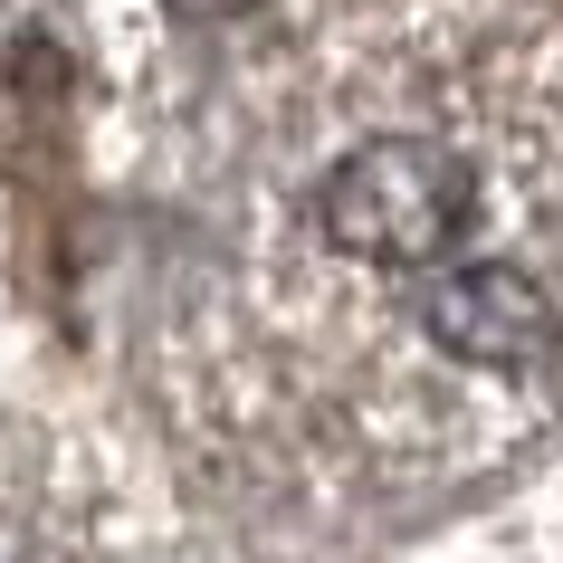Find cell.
<instances>
[{"label": "cell", "mask_w": 563, "mask_h": 563, "mask_svg": "<svg viewBox=\"0 0 563 563\" xmlns=\"http://www.w3.org/2000/svg\"><path fill=\"white\" fill-rule=\"evenodd\" d=\"M477 210H487V181L468 153L391 124V134H363L344 163H325L306 230L354 277H440V267H459Z\"/></svg>", "instance_id": "1"}, {"label": "cell", "mask_w": 563, "mask_h": 563, "mask_svg": "<svg viewBox=\"0 0 563 563\" xmlns=\"http://www.w3.org/2000/svg\"><path fill=\"white\" fill-rule=\"evenodd\" d=\"M420 344L468 383L526 391L563 363V306L506 258H459L420 277Z\"/></svg>", "instance_id": "2"}, {"label": "cell", "mask_w": 563, "mask_h": 563, "mask_svg": "<svg viewBox=\"0 0 563 563\" xmlns=\"http://www.w3.org/2000/svg\"><path fill=\"white\" fill-rule=\"evenodd\" d=\"M173 10H191V20H239V10H258V0H173Z\"/></svg>", "instance_id": "3"}]
</instances>
